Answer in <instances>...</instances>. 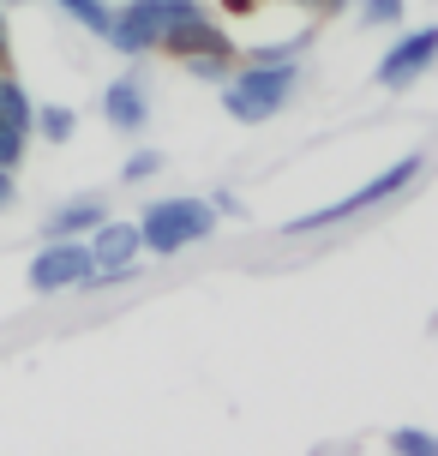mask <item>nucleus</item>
Returning a JSON list of instances; mask_svg holds the SVG:
<instances>
[{"label": "nucleus", "mask_w": 438, "mask_h": 456, "mask_svg": "<svg viewBox=\"0 0 438 456\" xmlns=\"http://www.w3.org/2000/svg\"><path fill=\"white\" fill-rule=\"evenodd\" d=\"M102 43L126 61H144V54L186 61V54H205V48H229V37L216 30L205 0H120Z\"/></svg>", "instance_id": "1"}, {"label": "nucleus", "mask_w": 438, "mask_h": 456, "mask_svg": "<svg viewBox=\"0 0 438 456\" xmlns=\"http://www.w3.org/2000/svg\"><path fill=\"white\" fill-rule=\"evenodd\" d=\"M300 78H306L300 61H253V54H247V61L229 72V85H223V109H229V120H240V126L277 120V114L295 102Z\"/></svg>", "instance_id": "2"}, {"label": "nucleus", "mask_w": 438, "mask_h": 456, "mask_svg": "<svg viewBox=\"0 0 438 456\" xmlns=\"http://www.w3.org/2000/svg\"><path fill=\"white\" fill-rule=\"evenodd\" d=\"M133 223H139V247L150 252V258H174V252H186V247H199V240L216 234V210H210V199L174 192V199L144 205Z\"/></svg>", "instance_id": "3"}, {"label": "nucleus", "mask_w": 438, "mask_h": 456, "mask_svg": "<svg viewBox=\"0 0 438 456\" xmlns=\"http://www.w3.org/2000/svg\"><path fill=\"white\" fill-rule=\"evenodd\" d=\"M420 168H426V157H420V151H409V157L391 162L385 175H372L367 186H354L348 199H337V205H324V210H306V216H288V223H282V234H288V240H300V234H324V228L354 223L361 210H378V205H391L396 192H409V186L420 181Z\"/></svg>", "instance_id": "4"}, {"label": "nucleus", "mask_w": 438, "mask_h": 456, "mask_svg": "<svg viewBox=\"0 0 438 456\" xmlns=\"http://www.w3.org/2000/svg\"><path fill=\"white\" fill-rule=\"evenodd\" d=\"M438 67V24H409V30H396V43L378 54V91H409L415 78Z\"/></svg>", "instance_id": "5"}, {"label": "nucleus", "mask_w": 438, "mask_h": 456, "mask_svg": "<svg viewBox=\"0 0 438 456\" xmlns=\"http://www.w3.org/2000/svg\"><path fill=\"white\" fill-rule=\"evenodd\" d=\"M91 247L85 240H43V252L30 258V271L24 282L36 289V295H78L85 282H91Z\"/></svg>", "instance_id": "6"}, {"label": "nucleus", "mask_w": 438, "mask_h": 456, "mask_svg": "<svg viewBox=\"0 0 438 456\" xmlns=\"http://www.w3.org/2000/svg\"><path fill=\"white\" fill-rule=\"evenodd\" d=\"M102 120H109L115 133H144V126H150V91H144L139 72H120L115 85L102 91Z\"/></svg>", "instance_id": "7"}, {"label": "nucleus", "mask_w": 438, "mask_h": 456, "mask_svg": "<svg viewBox=\"0 0 438 456\" xmlns=\"http://www.w3.org/2000/svg\"><path fill=\"white\" fill-rule=\"evenodd\" d=\"M102 223H109L102 199H67V205H54L43 216V240H91Z\"/></svg>", "instance_id": "8"}, {"label": "nucleus", "mask_w": 438, "mask_h": 456, "mask_svg": "<svg viewBox=\"0 0 438 456\" xmlns=\"http://www.w3.org/2000/svg\"><path fill=\"white\" fill-rule=\"evenodd\" d=\"M181 67H186V78H199V85H229V72L240 67V61H234V43H229V48H205V54H186Z\"/></svg>", "instance_id": "9"}, {"label": "nucleus", "mask_w": 438, "mask_h": 456, "mask_svg": "<svg viewBox=\"0 0 438 456\" xmlns=\"http://www.w3.org/2000/svg\"><path fill=\"white\" fill-rule=\"evenodd\" d=\"M54 6H61V12H67L72 24H85V30H91L96 43L109 37V19H115V0H54Z\"/></svg>", "instance_id": "10"}, {"label": "nucleus", "mask_w": 438, "mask_h": 456, "mask_svg": "<svg viewBox=\"0 0 438 456\" xmlns=\"http://www.w3.org/2000/svg\"><path fill=\"white\" fill-rule=\"evenodd\" d=\"M72 133H78V114H72V109H61V102H43V109H36L30 138H43V144H67Z\"/></svg>", "instance_id": "11"}, {"label": "nucleus", "mask_w": 438, "mask_h": 456, "mask_svg": "<svg viewBox=\"0 0 438 456\" xmlns=\"http://www.w3.org/2000/svg\"><path fill=\"white\" fill-rule=\"evenodd\" d=\"M354 12H361V24H372V30H402L409 0H354Z\"/></svg>", "instance_id": "12"}, {"label": "nucleus", "mask_w": 438, "mask_h": 456, "mask_svg": "<svg viewBox=\"0 0 438 456\" xmlns=\"http://www.w3.org/2000/svg\"><path fill=\"white\" fill-rule=\"evenodd\" d=\"M385 444H391V456H438V433H426V427H391Z\"/></svg>", "instance_id": "13"}, {"label": "nucleus", "mask_w": 438, "mask_h": 456, "mask_svg": "<svg viewBox=\"0 0 438 456\" xmlns=\"http://www.w3.org/2000/svg\"><path fill=\"white\" fill-rule=\"evenodd\" d=\"M157 168H162V151H133V157L120 162V181H126V186H144Z\"/></svg>", "instance_id": "14"}, {"label": "nucleus", "mask_w": 438, "mask_h": 456, "mask_svg": "<svg viewBox=\"0 0 438 456\" xmlns=\"http://www.w3.org/2000/svg\"><path fill=\"white\" fill-rule=\"evenodd\" d=\"M19 199V181H12V168H0V210Z\"/></svg>", "instance_id": "15"}, {"label": "nucleus", "mask_w": 438, "mask_h": 456, "mask_svg": "<svg viewBox=\"0 0 438 456\" xmlns=\"http://www.w3.org/2000/svg\"><path fill=\"white\" fill-rule=\"evenodd\" d=\"M306 6H312V12H343L348 0H306Z\"/></svg>", "instance_id": "16"}, {"label": "nucleus", "mask_w": 438, "mask_h": 456, "mask_svg": "<svg viewBox=\"0 0 438 456\" xmlns=\"http://www.w3.org/2000/svg\"><path fill=\"white\" fill-rule=\"evenodd\" d=\"M0 48H6V12H0Z\"/></svg>", "instance_id": "17"}, {"label": "nucleus", "mask_w": 438, "mask_h": 456, "mask_svg": "<svg viewBox=\"0 0 438 456\" xmlns=\"http://www.w3.org/2000/svg\"><path fill=\"white\" fill-rule=\"evenodd\" d=\"M0 6H19V0H0Z\"/></svg>", "instance_id": "18"}]
</instances>
